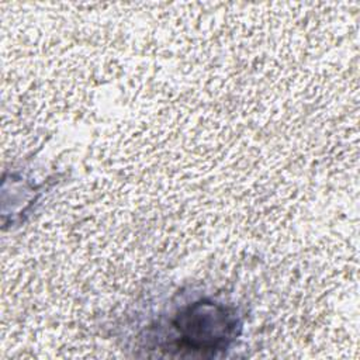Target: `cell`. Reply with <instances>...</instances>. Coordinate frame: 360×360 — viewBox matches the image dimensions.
<instances>
[{
  "label": "cell",
  "instance_id": "6da1fadb",
  "mask_svg": "<svg viewBox=\"0 0 360 360\" xmlns=\"http://www.w3.org/2000/svg\"><path fill=\"white\" fill-rule=\"evenodd\" d=\"M240 321L232 307L200 300L187 304L170 318L169 349L191 354H215L238 336Z\"/></svg>",
  "mask_w": 360,
  "mask_h": 360
}]
</instances>
